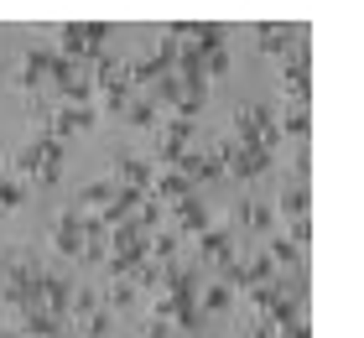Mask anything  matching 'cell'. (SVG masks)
Masks as SVG:
<instances>
[{
	"label": "cell",
	"mask_w": 364,
	"mask_h": 338,
	"mask_svg": "<svg viewBox=\"0 0 364 338\" xmlns=\"http://www.w3.org/2000/svg\"><path fill=\"white\" fill-rule=\"evenodd\" d=\"M21 203V177H11V172H0V213L16 208Z\"/></svg>",
	"instance_id": "7a4b0ae2"
},
{
	"label": "cell",
	"mask_w": 364,
	"mask_h": 338,
	"mask_svg": "<svg viewBox=\"0 0 364 338\" xmlns=\"http://www.w3.org/2000/svg\"><path fill=\"white\" fill-rule=\"evenodd\" d=\"M203 307H208V312H224V307H229V286H208V292H203Z\"/></svg>",
	"instance_id": "3957f363"
},
{
	"label": "cell",
	"mask_w": 364,
	"mask_h": 338,
	"mask_svg": "<svg viewBox=\"0 0 364 338\" xmlns=\"http://www.w3.org/2000/svg\"><path fill=\"white\" fill-rule=\"evenodd\" d=\"M177 229L182 234H203L208 229V208H203V203H193V198H182L177 203Z\"/></svg>",
	"instance_id": "6da1fadb"
},
{
	"label": "cell",
	"mask_w": 364,
	"mask_h": 338,
	"mask_svg": "<svg viewBox=\"0 0 364 338\" xmlns=\"http://www.w3.org/2000/svg\"><path fill=\"white\" fill-rule=\"evenodd\" d=\"M0 218H6V213H0Z\"/></svg>",
	"instance_id": "277c9868"
}]
</instances>
